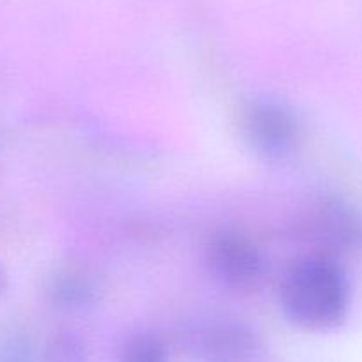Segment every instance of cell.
I'll return each mask as SVG.
<instances>
[{
    "mask_svg": "<svg viewBox=\"0 0 362 362\" xmlns=\"http://www.w3.org/2000/svg\"><path fill=\"white\" fill-rule=\"evenodd\" d=\"M281 304L285 313L303 327H332L349 308V283L329 258H304L283 279Z\"/></svg>",
    "mask_w": 362,
    "mask_h": 362,
    "instance_id": "cell-1",
    "label": "cell"
},
{
    "mask_svg": "<svg viewBox=\"0 0 362 362\" xmlns=\"http://www.w3.org/2000/svg\"><path fill=\"white\" fill-rule=\"evenodd\" d=\"M209 264L223 281L233 286L251 285L262 272V258L257 247L235 235H221L212 240Z\"/></svg>",
    "mask_w": 362,
    "mask_h": 362,
    "instance_id": "cell-2",
    "label": "cell"
},
{
    "mask_svg": "<svg viewBox=\"0 0 362 362\" xmlns=\"http://www.w3.org/2000/svg\"><path fill=\"white\" fill-rule=\"evenodd\" d=\"M246 131L251 144L267 154H281L293 144L297 127L281 106L264 103L255 105L246 115Z\"/></svg>",
    "mask_w": 362,
    "mask_h": 362,
    "instance_id": "cell-3",
    "label": "cell"
},
{
    "mask_svg": "<svg viewBox=\"0 0 362 362\" xmlns=\"http://www.w3.org/2000/svg\"><path fill=\"white\" fill-rule=\"evenodd\" d=\"M129 359L133 361H158L161 359V346L156 339H138L129 346Z\"/></svg>",
    "mask_w": 362,
    "mask_h": 362,
    "instance_id": "cell-4",
    "label": "cell"
},
{
    "mask_svg": "<svg viewBox=\"0 0 362 362\" xmlns=\"http://www.w3.org/2000/svg\"><path fill=\"white\" fill-rule=\"evenodd\" d=\"M2 288H4V274L0 272V292H2Z\"/></svg>",
    "mask_w": 362,
    "mask_h": 362,
    "instance_id": "cell-5",
    "label": "cell"
}]
</instances>
